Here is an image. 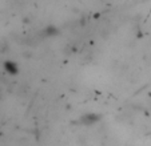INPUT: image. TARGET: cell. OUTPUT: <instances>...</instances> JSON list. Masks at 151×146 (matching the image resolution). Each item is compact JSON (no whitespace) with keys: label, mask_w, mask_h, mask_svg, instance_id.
I'll use <instances>...</instances> for the list:
<instances>
[{"label":"cell","mask_w":151,"mask_h":146,"mask_svg":"<svg viewBox=\"0 0 151 146\" xmlns=\"http://www.w3.org/2000/svg\"><path fill=\"white\" fill-rule=\"evenodd\" d=\"M100 117L96 114V113H84V114L80 116L79 122L82 125H86V126H91V125H95L96 122H99Z\"/></svg>","instance_id":"6da1fadb"},{"label":"cell","mask_w":151,"mask_h":146,"mask_svg":"<svg viewBox=\"0 0 151 146\" xmlns=\"http://www.w3.org/2000/svg\"><path fill=\"white\" fill-rule=\"evenodd\" d=\"M3 68H4V70H6V73L12 74V76H15V74L19 73V65L15 61H12V60H7L3 64Z\"/></svg>","instance_id":"7a4b0ae2"},{"label":"cell","mask_w":151,"mask_h":146,"mask_svg":"<svg viewBox=\"0 0 151 146\" xmlns=\"http://www.w3.org/2000/svg\"><path fill=\"white\" fill-rule=\"evenodd\" d=\"M58 33H59V29H58L55 26H48L42 31L43 37H52V36H56Z\"/></svg>","instance_id":"3957f363"}]
</instances>
